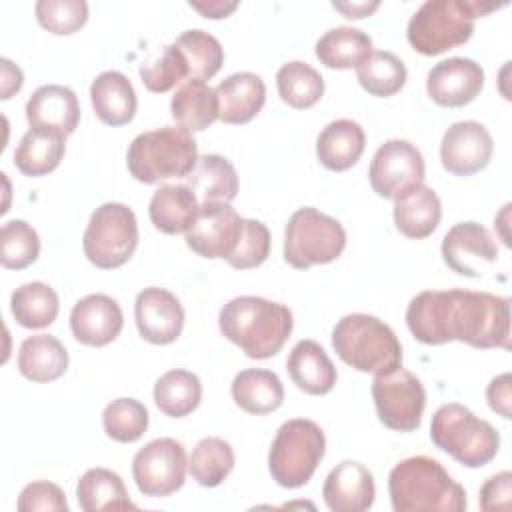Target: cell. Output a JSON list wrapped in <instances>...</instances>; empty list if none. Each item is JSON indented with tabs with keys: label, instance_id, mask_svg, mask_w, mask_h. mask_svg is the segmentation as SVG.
Returning a JSON list of instances; mask_svg holds the SVG:
<instances>
[{
	"label": "cell",
	"instance_id": "38",
	"mask_svg": "<svg viewBox=\"0 0 512 512\" xmlns=\"http://www.w3.org/2000/svg\"><path fill=\"white\" fill-rule=\"evenodd\" d=\"M276 86L280 98L296 110L314 106L324 94V80L320 72L302 60L282 64L276 72Z\"/></svg>",
	"mask_w": 512,
	"mask_h": 512
},
{
	"label": "cell",
	"instance_id": "51",
	"mask_svg": "<svg viewBox=\"0 0 512 512\" xmlns=\"http://www.w3.org/2000/svg\"><path fill=\"white\" fill-rule=\"evenodd\" d=\"M336 10H340L346 18H364L368 16L370 12H374L378 8V2H352V4H332Z\"/></svg>",
	"mask_w": 512,
	"mask_h": 512
},
{
	"label": "cell",
	"instance_id": "41",
	"mask_svg": "<svg viewBox=\"0 0 512 512\" xmlns=\"http://www.w3.org/2000/svg\"><path fill=\"white\" fill-rule=\"evenodd\" d=\"M102 426L116 442H136L148 428V410L134 398L112 400L102 412Z\"/></svg>",
	"mask_w": 512,
	"mask_h": 512
},
{
	"label": "cell",
	"instance_id": "47",
	"mask_svg": "<svg viewBox=\"0 0 512 512\" xmlns=\"http://www.w3.org/2000/svg\"><path fill=\"white\" fill-rule=\"evenodd\" d=\"M484 512H508L512 508V474L508 470L490 476L480 488Z\"/></svg>",
	"mask_w": 512,
	"mask_h": 512
},
{
	"label": "cell",
	"instance_id": "32",
	"mask_svg": "<svg viewBox=\"0 0 512 512\" xmlns=\"http://www.w3.org/2000/svg\"><path fill=\"white\" fill-rule=\"evenodd\" d=\"M188 188L202 202H230L238 194V174L232 162L220 154H204L186 176Z\"/></svg>",
	"mask_w": 512,
	"mask_h": 512
},
{
	"label": "cell",
	"instance_id": "33",
	"mask_svg": "<svg viewBox=\"0 0 512 512\" xmlns=\"http://www.w3.org/2000/svg\"><path fill=\"white\" fill-rule=\"evenodd\" d=\"M66 152V136L50 130L30 128L14 150V164L24 176H44L58 168Z\"/></svg>",
	"mask_w": 512,
	"mask_h": 512
},
{
	"label": "cell",
	"instance_id": "21",
	"mask_svg": "<svg viewBox=\"0 0 512 512\" xmlns=\"http://www.w3.org/2000/svg\"><path fill=\"white\" fill-rule=\"evenodd\" d=\"M26 120L30 128L58 132L70 136L80 120L78 96L72 88L60 84H44L32 92L26 102Z\"/></svg>",
	"mask_w": 512,
	"mask_h": 512
},
{
	"label": "cell",
	"instance_id": "9",
	"mask_svg": "<svg viewBox=\"0 0 512 512\" xmlns=\"http://www.w3.org/2000/svg\"><path fill=\"white\" fill-rule=\"evenodd\" d=\"M346 246V232L342 224L310 206L298 208L284 230V260L296 268L306 270L316 264L334 262Z\"/></svg>",
	"mask_w": 512,
	"mask_h": 512
},
{
	"label": "cell",
	"instance_id": "30",
	"mask_svg": "<svg viewBox=\"0 0 512 512\" xmlns=\"http://www.w3.org/2000/svg\"><path fill=\"white\" fill-rule=\"evenodd\" d=\"M76 498L84 512L136 510L122 478L108 468L86 470L76 486Z\"/></svg>",
	"mask_w": 512,
	"mask_h": 512
},
{
	"label": "cell",
	"instance_id": "45",
	"mask_svg": "<svg viewBox=\"0 0 512 512\" xmlns=\"http://www.w3.org/2000/svg\"><path fill=\"white\" fill-rule=\"evenodd\" d=\"M270 254V232L260 220L244 218L242 234L236 250L226 260L236 270H250L260 266Z\"/></svg>",
	"mask_w": 512,
	"mask_h": 512
},
{
	"label": "cell",
	"instance_id": "7",
	"mask_svg": "<svg viewBox=\"0 0 512 512\" xmlns=\"http://www.w3.org/2000/svg\"><path fill=\"white\" fill-rule=\"evenodd\" d=\"M430 440L466 468L486 466L496 458L500 448L496 428L456 402L444 404L434 412Z\"/></svg>",
	"mask_w": 512,
	"mask_h": 512
},
{
	"label": "cell",
	"instance_id": "12",
	"mask_svg": "<svg viewBox=\"0 0 512 512\" xmlns=\"http://www.w3.org/2000/svg\"><path fill=\"white\" fill-rule=\"evenodd\" d=\"M186 466V450L178 440L156 438L134 454L132 476L144 496L162 498L182 488Z\"/></svg>",
	"mask_w": 512,
	"mask_h": 512
},
{
	"label": "cell",
	"instance_id": "2",
	"mask_svg": "<svg viewBox=\"0 0 512 512\" xmlns=\"http://www.w3.org/2000/svg\"><path fill=\"white\" fill-rule=\"evenodd\" d=\"M220 332L248 358L264 360L282 350L294 320L288 306L260 296H236L218 314Z\"/></svg>",
	"mask_w": 512,
	"mask_h": 512
},
{
	"label": "cell",
	"instance_id": "29",
	"mask_svg": "<svg viewBox=\"0 0 512 512\" xmlns=\"http://www.w3.org/2000/svg\"><path fill=\"white\" fill-rule=\"evenodd\" d=\"M232 398L248 414H270L282 406L284 386L272 370L246 368L232 380Z\"/></svg>",
	"mask_w": 512,
	"mask_h": 512
},
{
	"label": "cell",
	"instance_id": "4",
	"mask_svg": "<svg viewBox=\"0 0 512 512\" xmlns=\"http://www.w3.org/2000/svg\"><path fill=\"white\" fill-rule=\"evenodd\" d=\"M500 4L482 0H426L410 18L406 38L424 56H438L470 40L474 20Z\"/></svg>",
	"mask_w": 512,
	"mask_h": 512
},
{
	"label": "cell",
	"instance_id": "31",
	"mask_svg": "<svg viewBox=\"0 0 512 512\" xmlns=\"http://www.w3.org/2000/svg\"><path fill=\"white\" fill-rule=\"evenodd\" d=\"M172 118L178 126L198 132L218 118V96L204 80H184L170 102Z\"/></svg>",
	"mask_w": 512,
	"mask_h": 512
},
{
	"label": "cell",
	"instance_id": "8",
	"mask_svg": "<svg viewBox=\"0 0 512 512\" xmlns=\"http://www.w3.org/2000/svg\"><path fill=\"white\" fill-rule=\"evenodd\" d=\"M326 452L322 428L306 418L284 422L268 452V470L282 488H300L316 472Z\"/></svg>",
	"mask_w": 512,
	"mask_h": 512
},
{
	"label": "cell",
	"instance_id": "23",
	"mask_svg": "<svg viewBox=\"0 0 512 512\" xmlns=\"http://www.w3.org/2000/svg\"><path fill=\"white\" fill-rule=\"evenodd\" d=\"M218 118L224 124H246L264 106L266 86L254 72H236L224 78L216 88Z\"/></svg>",
	"mask_w": 512,
	"mask_h": 512
},
{
	"label": "cell",
	"instance_id": "14",
	"mask_svg": "<svg viewBox=\"0 0 512 512\" xmlns=\"http://www.w3.org/2000/svg\"><path fill=\"white\" fill-rule=\"evenodd\" d=\"M244 218L228 202H202L194 224L186 232V244L202 258H224L236 250Z\"/></svg>",
	"mask_w": 512,
	"mask_h": 512
},
{
	"label": "cell",
	"instance_id": "13",
	"mask_svg": "<svg viewBox=\"0 0 512 512\" xmlns=\"http://www.w3.org/2000/svg\"><path fill=\"white\" fill-rule=\"evenodd\" d=\"M372 190L382 198H396L424 180L422 152L408 140H388L378 146L368 170Z\"/></svg>",
	"mask_w": 512,
	"mask_h": 512
},
{
	"label": "cell",
	"instance_id": "15",
	"mask_svg": "<svg viewBox=\"0 0 512 512\" xmlns=\"http://www.w3.org/2000/svg\"><path fill=\"white\" fill-rule=\"evenodd\" d=\"M494 140L484 124L476 120L454 122L442 136L440 160L454 176H472L488 166Z\"/></svg>",
	"mask_w": 512,
	"mask_h": 512
},
{
	"label": "cell",
	"instance_id": "19",
	"mask_svg": "<svg viewBox=\"0 0 512 512\" xmlns=\"http://www.w3.org/2000/svg\"><path fill=\"white\" fill-rule=\"evenodd\" d=\"M322 496L332 512H364L374 504V476L364 464L344 460L326 476Z\"/></svg>",
	"mask_w": 512,
	"mask_h": 512
},
{
	"label": "cell",
	"instance_id": "17",
	"mask_svg": "<svg viewBox=\"0 0 512 512\" xmlns=\"http://www.w3.org/2000/svg\"><path fill=\"white\" fill-rule=\"evenodd\" d=\"M134 316L140 336L150 344H170L178 340L184 326V308L180 300L158 286L138 292Z\"/></svg>",
	"mask_w": 512,
	"mask_h": 512
},
{
	"label": "cell",
	"instance_id": "3",
	"mask_svg": "<svg viewBox=\"0 0 512 512\" xmlns=\"http://www.w3.org/2000/svg\"><path fill=\"white\" fill-rule=\"evenodd\" d=\"M394 512H464L466 490L430 456L398 462L388 476Z\"/></svg>",
	"mask_w": 512,
	"mask_h": 512
},
{
	"label": "cell",
	"instance_id": "36",
	"mask_svg": "<svg viewBox=\"0 0 512 512\" xmlns=\"http://www.w3.org/2000/svg\"><path fill=\"white\" fill-rule=\"evenodd\" d=\"M58 294L44 282H26L10 296V310L22 328L38 330L50 326L58 316Z\"/></svg>",
	"mask_w": 512,
	"mask_h": 512
},
{
	"label": "cell",
	"instance_id": "18",
	"mask_svg": "<svg viewBox=\"0 0 512 512\" xmlns=\"http://www.w3.org/2000/svg\"><path fill=\"white\" fill-rule=\"evenodd\" d=\"M124 326L120 304L106 294L80 298L70 312L74 338L86 346H106L118 338Z\"/></svg>",
	"mask_w": 512,
	"mask_h": 512
},
{
	"label": "cell",
	"instance_id": "6",
	"mask_svg": "<svg viewBox=\"0 0 512 512\" xmlns=\"http://www.w3.org/2000/svg\"><path fill=\"white\" fill-rule=\"evenodd\" d=\"M198 162V144L182 126H162L138 134L126 152L130 174L144 184L186 178Z\"/></svg>",
	"mask_w": 512,
	"mask_h": 512
},
{
	"label": "cell",
	"instance_id": "44",
	"mask_svg": "<svg viewBox=\"0 0 512 512\" xmlns=\"http://www.w3.org/2000/svg\"><path fill=\"white\" fill-rule=\"evenodd\" d=\"M34 12L40 26L58 36L74 34L88 20V4L84 0H38Z\"/></svg>",
	"mask_w": 512,
	"mask_h": 512
},
{
	"label": "cell",
	"instance_id": "48",
	"mask_svg": "<svg viewBox=\"0 0 512 512\" xmlns=\"http://www.w3.org/2000/svg\"><path fill=\"white\" fill-rule=\"evenodd\" d=\"M512 378L508 372L492 378V382L486 388V400L488 406L498 412L502 418H512L510 402H512Z\"/></svg>",
	"mask_w": 512,
	"mask_h": 512
},
{
	"label": "cell",
	"instance_id": "42",
	"mask_svg": "<svg viewBox=\"0 0 512 512\" xmlns=\"http://www.w3.org/2000/svg\"><path fill=\"white\" fill-rule=\"evenodd\" d=\"M40 254L38 232L24 220H8L0 230V262L8 270H22Z\"/></svg>",
	"mask_w": 512,
	"mask_h": 512
},
{
	"label": "cell",
	"instance_id": "34",
	"mask_svg": "<svg viewBox=\"0 0 512 512\" xmlns=\"http://www.w3.org/2000/svg\"><path fill=\"white\" fill-rule=\"evenodd\" d=\"M316 58L320 64L336 70H348L362 64L372 52V38L352 26H336L316 42Z\"/></svg>",
	"mask_w": 512,
	"mask_h": 512
},
{
	"label": "cell",
	"instance_id": "40",
	"mask_svg": "<svg viewBox=\"0 0 512 512\" xmlns=\"http://www.w3.org/2000/svg\"><path fill=\"white\" fill-rule=\"evenodd\" d=\"M174 44L186 58L188 80H210L224 64L222 44L200 28L184 30Z\"/></svg>",
	"mask_w": 512,
	"mask_h": 512
},
{
	"label": "cell",
	"instance_id": "26",
	"mask_svg": "<svg viewBox=\"0 0 512 512\" xmlns=\"http://www.w3.org/2000/svg\"><path fill=\"white\" fill-rule=\"evenodd\" d=\"M90 100L96 116L108 126H124L136 114V92L118 70L100 72L90 84Z\"/></svg>",
	"mask_w": 512,
	"mask_h": 512
},
{
	"label": "cell",
	"instance_id": "16",
	"mask_svg": "<svg viewBox=\"0 0 512 512\" xmlns=\"http://www.w3.org/2000/svg\"><path fill=\"white\" fill-rule=\"evenodd\" d=\"M484 86V70L470 58L452 56L434 64L426 76V92L446 108H458L472 102Z\"/></svg>",
	"mask_w": 512,
	"mask_h": 512
},
{
	"label": "cell",
	"instance_id": "35",
	"mask_svg": "<svg viewBox=\"0 0 512 512\" xmlns=\"http://www.w3.org/2000/svg\"><path fill=\"white\" fill-rule=\"evenodd\" d=\"M202 398V384L194 372L176 368L164 372L154 384V404L170 418L194 412Z\"/></svg>",
	"mask_w": 512,
	"mask_h": 512
},
{
	"label": "cell",
	"instance_id": "43",
	"mask_svg": "<svg viewBox=\"0 0 512 512\" xmlns=\"http://www.w3.org/2000/svg\"><path fill=\"white\" fill-rule=\"evenodd\" d=\"M140 78L150 92H168L188 78L186 58L176 44H166L154 58L140 66Z\"/></svg>",
	"mask_w": 512,
	"mask_h": 512
},
{
	"label": "cell",
	"instance_id": "28",
	"mask_svg": "<svg viewBox=\"0 0 512 512\" xmlns=\"http://www.w3.org/2000/svg\"><path fill=\"white\" fill-rule=\"evenodd\" d=\"M68 368L64 344L50 334H32L24 338L18 350V370L32 382L58 380Z\"/></svg>",
	"mask_w": 512,
	"mask_h": 512
},
{
	"label": "cell",
	"instance_id": "37",
	"mask_svg": "<svg viewBox=\"0 0 512 512\" xmlns=\"http://www.w3.org/2000/svg\"><path fill=\"white\" fill-rule=\"evenodd\" d=\"M404 62L388 50H372L370 56L356 66V78L360 86L378 98L394 96L406 84Z\"/></svg>",
	"mask_w": 512,
	"mask_h": 512
},
{
	"label": "cell",
	"instance_id": "49",
	"mask_svg": "<svg viewBox=\"0 0 512 512\" xmlns=\"http://www.w3.org/2000/svg\"><path fill=\"white\" fill-rule=\"evenodd\" d=\"M0 64H2V96L0 98L8 100L14 92L22 88L24 76H22V70L8 58H2Z\"/></svg>",
	"mask_w": 512,
	"mask_h": 512
},
{
	"label": "cell",
	"instance_id": "46",
	"mask_svg": "<svg viewBox=\"0 0 512 512\" xmlns=\"http://www.w3.org/2000/svg\"><path fill=\"white\" fill-rule=\"evenodd\" d=\"M16 508L20 512H34V510H68V502L60 486L48 480H36L22 488L18 496Z\"/></svg>",
	"mask_w": 512,
	"mask_h": 512
},
{
	"label": "cell",
	"instance_id": "5",
	"mask_svg": "<svg viewBox=\"0 0 512 512\" xmlns=\"http://www.w3.org/2000/svg\"><path fill=\"white\" fill-rule=\"evenodd\" d=\"M332 348L358 372L388 374L402 366V344L394 330L370 314H346L332 330Z\"/></svg>",
	"mask_w": 512,
	"mask_h": 512
},
{
	"label": "cell",
	"instance_id": "11",
	"mask_svg": "<svg viewBox=\"0 0 512 512\" xmlns=\"http://www.w3.org/2000/svg\"><path fill=\"white\" fill-rule=\"evenodd\" d=\"M372 398L378 420L396 432H412L422 422L426 392L422 382L406 368L374 376Z\"/></svg>",
	"mask_w": 512,
	"mask_h": 512
},
{
	"label": "cell",
	"instance_id": "1",
	"mask_svg": "<svg viewBox=\"0 0 512 512\" xmlns=\"http://www.w3.org/2000/svg\"><path fill=\"white\" fill-rule=\"evenodd\" d=\"M412 336L428 346L460 340L474 348H510V302L472 290H424L406 308Z\"/></svg>",
	"mask_w": 512,
	"mask_h": 512
},
{
	"label": "cell",
	"instance_id": "39",
	"mask_svg": "<svg viewBox=\"0 0 512 512\" xmlns=\"http://www.w3.org/2000/svg\"><path fill=\"white\" fill-rule=\"evenodd\" d=\"M234 468V450L232 446L218 438V436H206L196 442L192 448L188 470L190 476L204 488H214L224 482V478Z\"/></svg>",
	"mask_w": 512,
	"mask_h": 512
},
{
	"label": "cell",
	"instance_id": "10",
	"mask_svg": "<svg viewBox=\"0 0 512 512\" xmlns=\"http://www.w3.org/2000/svg\"><path fill=\"white\" fill-rule=\"evenodd\" d=\"M138 246V222L126 204L98 206L82 234V248L90 264L112 270L126 264Z\"/></svg>",
	"mask_w": 512,
	"mask_h": 512
},
{
	"label": "cell",
	"instance_id": "22",
	"mask_svg": "<svg viewBox=\"0 0 512 512\" xmlns=\"http://www.w3.org/2000/svg\"><path fill=\"white\" fill-rule=\"evenodd\" d=\"M442 218L438 194L426 184H414L394 198V224L406 238L422 240L430 236Z\"/></svg>",
	"mask_w": 512,
	"mask_h": 512
},
{
	"label": "cell",
	"instance_id": "24",
	"mask_svg": "<svg viewBox=\"0 0 512 512\" xmlns=\"http://www.w3.org/2000/svg\"><path fill=\"white\" fill-rule=\"evenodd\" d=\"M366 146L364 130L350 118L332 120L322 128L316 138V156L320 164L332 172H344L352 168Z\"/></svg>",
	"mask_w": 512,
	"mask_h": 512
},
{
	"label": "cell",
	"instance_id": "27",
	"mask_svg": "<svg viewBox=\"0 0 512 512\" xmlns=\"http://www.w3.org/2000/svg\"><path fill=\"white\" fill-rule=\"evenodd\" d=\"M198 198L186 184H160L152 194L148 214L164 234L188 232L198 214Z\"/></svg>",
	"mask_w": 512,
	"mask_h": 512
},
{
	"label": "cell",
	"instance_id": "20",
	"mask_svg": "<svg viewBox=\"0 0 512 512\" xmlns=\"http://www.w3.org/2000/svg\"><path fill=\"white\" fill-rule=\"evenodd\" d=\"M442 258L450 270L462 276L476 278L480 272L474 268L472 260L496 262L498 248L490 232L478 222H458L442 238Z\"/></svg>",
	"mask_w": 512,
	"mask_h": 512
},
{
	"label": "cell",
	"instance_id": "50",
	"mask_svg": "<svg viewBox=\"0 0 512 512\" xmlns=\"http://www.w3.org/2000/svg\"><path fill=\"white\" fill-rule=\"evenodd\" d=\"M190 6L198 12H202L206 18H226L230 12L236 10L238 2H222V0H214V2H208V4L190 2Z\"/></svg>",
	"mask_w": 512,
	"mask_h": 512
},
{
	"label": "cell",
	"instance_id": "25",
	"mask_svg": "<svg viewBox=\"0 0 512 512\" xmlns=\"http://www.w3.org/2000/svg\"><path fill=\"white\" fill-rule=\"evenodd\" d=\"M286 370L292 382L312 396L328 394L336 384V366L314 340H300L288 354Z\"/></svg>",
	"mask_w": 512,
	"mask_h": 512
}]
</instances>
